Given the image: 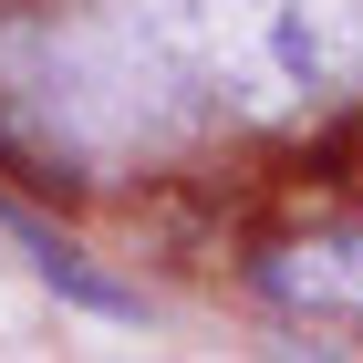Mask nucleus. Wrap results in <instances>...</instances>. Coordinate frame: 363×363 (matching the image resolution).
I'll return each mask as SVG.
<instances>
[{
    "instance_id": "nucleus-1",
    "label": "nucleus",
    "mask_w": 363,
    "mask_h": 363,
    "mask_svg": "<svg viewBox=\"0 0 363 363\" xmlns=\"http://www.w3.org/2000/svg\"><path fill=\"white\" fill-rule=\"evenodd\" d=\"M114 62L177 125H291L363 84V0H125Z\"/></svg>"
},
{
    "instance_id": "nucleus-3",
    "label": "nucleus",
    "mask_w": 363,
    "mask_h": 363,
    "mask_svg": "<svg viewBox=\"0 0 363 363\" xmlns=\"http://www.w3.org/2000/svg\"><path fill=\"white\" fill-rule=\"evenodd\" d=\"M0 228H11V239H21V250H31V270L52 280L62 301H84V311H104V322H125V311H135V291H125V280H104V270H94L84 250H73V239H52V228H42V218H21V208H0Z\"/></svg>"
},
{
    "instance_id": "nucleus-2",
    "label": "nucleus",
    "mask_w": 363,
    "mask_h": 363,
    "mask_svg": "<svg viewBox=\"0 0 363 363\" xmlns=\"http://www.w3.org/2000/svg\"><path fill=\"white\" fill-rule=\"evenodd\" d=\"M259 291L301 322H342L363 333V228H311V239H280L259 259Z\"/></svg>"
}]
</instances>
